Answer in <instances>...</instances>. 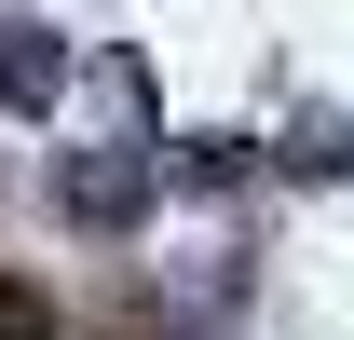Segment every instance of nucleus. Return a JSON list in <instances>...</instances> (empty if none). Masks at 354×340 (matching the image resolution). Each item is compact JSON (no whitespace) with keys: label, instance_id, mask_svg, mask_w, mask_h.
<instances>
[{"label":"nucleus","instance_id":"nucleus-1","mask_svg":"<svg viewBox=\"0 0 354 340\" xmlns=\"http://www.w3.org/2000/svg\"><path fill=\"white\" fill-rule=\"evenodd\" d=\"M55 82H68V41L41 14H0V109H55Z\"/></svg>","mask_w":354,"mask_h":340},{"label":"nucleus","instance_id":"nucleus-2","mask_svg":"<svg viewBox=\"0 0 354 340\" xmlns=\"http://www.w3.org/2000/svg\"><path fill=\"white\" fill-rule=\"evenodd\" d=\"M150 205V150H82L68 164V218H136Z\"/></svg>","mask_w":354,"mask_h":340},{"label":"nucleus","instance_id":"nucleus-3","mask_svg":"<svg viewBox=\"0 0 354 340\" xmlns=\"http://www.w3.org/2000/svg\"><path fill=\"white\" fill-rule=\"evenodd\" d=\"M286 164L300 177H354V123L341 109H300V123H286Z\"/></svg>","mask_w":354,"mask_h":340},{"label":"nucleus","instance_id":"nucleus-4","mask_svg":"<svg viewBox=\"0 0 354 340\" xmlns=\"http://www.w3.org/2000/svg\"><path fill=\"white\" fill-rule=\"evenodd\" d=\"M232 164H245V136H191V150H177V177H191V191H232Z\"/></svg>","mask_w":354,"mask_h":340}]
</instances>
